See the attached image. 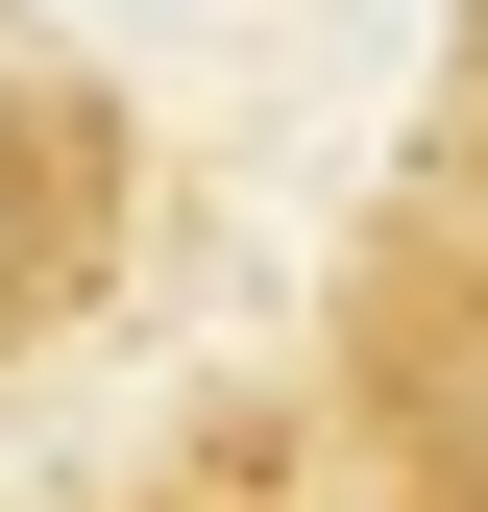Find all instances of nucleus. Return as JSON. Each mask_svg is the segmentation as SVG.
<instances>
[{
    "label": "nucleus",
    "instance_id": "obj_2",
    "mask_svg": "<svg viewBox=\"0 0 488 512\" xmlns=\"http://www.w3.org/2000/svg\"><path fill=\"white\" fill-rule=\"evenodd\" d=\"M122 220H147V147H122L98 74H0V366L74 342L122 293Z\"/></svg>",
    "mask_w": 488,
    "mask_h": 512
},
{
    "label": "nucleus",
    "instance_id": "obj_3",
    "mask_svg": "<svg viewBox=\"0 0 488 512\" xmlns=\"http://www.w3.org/2000/svg\"><path fill=\"white\" fill-rule=\"evenodd\" d=\"M122 512H171V488H122Z\"/></svg>",
    "mask_w": 488,
    "mask_h": 512
},
{
    "label": "nucleus",
    "instance_id": "obj_1",
    "mask_svg": "<svg viewBox=\"0 0 488 512\" xmlns=\"http://www.w3.org/2000/svg\"><path fill=\"white\" fill-rule=\"evenodd\" d=\"M342 439L366 512H488V220H391L342 269Z\"/></svg>",
    "mask_w": 488,
    "mask_h": 512
}]
</instances>
